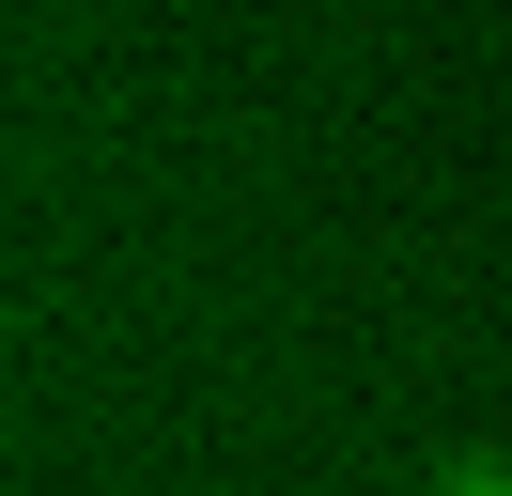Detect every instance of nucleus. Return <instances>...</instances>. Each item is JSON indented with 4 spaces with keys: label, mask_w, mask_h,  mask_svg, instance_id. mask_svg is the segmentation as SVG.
Segmentation results:
<instances>
[{
    "label": "nucleus",
    "mask_w": 512,
    "mask_h": 496,
    "mask_svg": "<svg viewBox=\"0 0 512 496\" xmlns=\"http://www.w3.org/2000/svg\"><path fill=\"white\" fill-rule=\"evenodd\" d=\"M435 496H512V465H450V481Z\"/></svg>",
    "instance_id": "nucleus-1"
}]
</instances>
